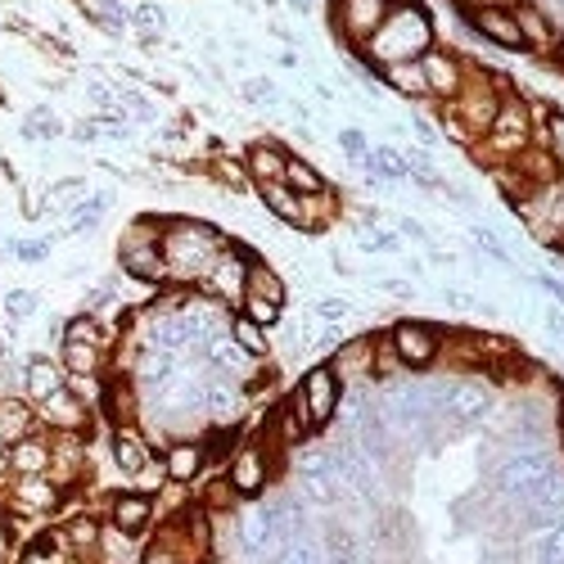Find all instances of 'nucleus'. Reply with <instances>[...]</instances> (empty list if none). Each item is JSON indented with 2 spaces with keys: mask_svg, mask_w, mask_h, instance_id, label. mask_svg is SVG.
I'll use <instances>...</instances> for the list:
<instances>
[{
  "mask_svg": "<svg viewBox=\"0 0 564 564\" xmlns=\"http://www.w3.org/2000/svg\"><path fill=\"white\" fill-rule=\"evenodd\" d=\"M469 68H475V64L460 59L456 51H447V45H434V51L420 55V73H425L430 100H438V105H447V100L460 96L465 82H469Z\"/></svg>",
  "mask_w": 564,
  "mask_h": 564,
  "instance_id": "obj_13",
  "label": "nucleus"
},
{
  "mask_svg": "<svg viewBox=\"0 0 564 564\" xmlns=\"http://www.w3.org/2000/svg\"><path fill=\"white\" fill-rule=\"evenodd\" d=\"M285 159H290L285 145H275V140H253L240 163H245V172H249L253 185H271V181L285 176Z\"/></svg>",
  "mask_w": 564,
  "mask_h": 564,
  "instance_id": "obj_26",
  "label": "nucleus"
},
{
  "mask_svg": "<svg viewBox=\"0 0 564 564\" xmlns=\"http://www.w3.org/2000/svg\"><path fill=\"white\" fill-rule=\"evenodd\" d=\"M524 514H529V520L538 524V529H546V524H560L564 520V469H560V475H551L524 506H520Z\"/></svg>",
  "mask_w": 564,
  "mask_h": 564,
  "instance_id": "obj_27",
  "label": "nucleus"
},
{
  "mask_svg": "<svg viewBox=\"0 0 564 564\" xmlns=\"http://www.w3.org/2000/svg\"><path fill=\"white\" fill-rule=\"evenodd\" d=\"M235 312H245L249 321H258L262 330H275L280 316H285V307H280V303H267V299H258V294H245V299H240V307H235Z\"/></svg>",
  "mask_w": 564,
  "mask_h": 564,
  "instance_id": "obj_46",
  "label": "nucleus"
},
{
  "mask_svg": "<svg viewBox=\"0 0 564 564\" xmlns=\"http://www.w3.org/2000/svg\"><path fill=\"white\" fill-rule=\"evenodd\" d=\"M533 285H538L542 294H551V299L564 307V280H555V275H546V271H542V275H533Z\"/></svg>",
  "mask_w": 564,
  "mask_h": 564,
  "instance_id": "obj_56",
  "label": "nucleus"
},
{
  "mask_svg": "<svg viewBox=\"0 0 564 564\" xmlns=\"http://www.w3.org/2000/svg\"><path fill=\"white\" fill-rule=\"evenodd\" d=\"M339 150L348 154V163L361 167V159H366V150H370V140H366L357 127H344V131H339Z\"/></svg>",
  "mask_w": 564,
  "mask_h": 564,
  "instance_id": "obj_53",
  "label": "nucleus"
},
{
  "mask_svg": "<svg viewBox=\"0 0 564 564\" xmlns=\"http://www.w3.org/2000/svg\"><path fill=\"white\" fill-rule=\"evenodd\" d=\"M533 140H538L533 100H524L520 90H510V96H501L497 118H492V127L484 131V140L475 145V154L484 159V167H506V163L520 159Z\"/></svg>",
  "mask_w": 564,
  "mask_h": 564,
  "instance_id": "obj_3",
  "label": "nucleus"
},
{
  "mask_svg": "<svg viewBox=\"0 0 564 564\" xmlns=\"http://www.w3.org/2000/svg\"><path fill=\"white\" fill-rule=\"evenodd\" d=\"M235 533H240V551L249 560H262L271 551H280V533H275V514H271V501H253L240 510L235 520Z\"/></svg>",
  "mask_w": 564,
  "mask_h": 564,
  "instance_id": "obj_19",
  "label": "nucleus"
},
{
  "mask_svg": "<svg viewBox=\"0 0 564 564\" xmlns=\"http://www.w3.org/2000/svg\"><path fill=\"white\" fill-rule=\"evenodd\" d=\"M389 344H393V352H398V361L406 366V370H430L438 357H443V330L434 321H393L389 325Z\"/></svg>",
  "mask_w": 564,
  "mask_h": 564,
  "instance_id": "obj_10",
  "label": "nucleus"
},
{
  "mask_svg": "<svg viewBox=\"0 0 564 564\" xmlns=\"http://www.w3.org/2000/svg\"><path fill=\"white\" fill-rule=\"evenodd\" d=\"M68 384V375H64V366L55 361V357H28L23 361V398L36 406V402H45L51 393H59Z\"/></svg>",
  "mask_w": 564,
  "mask_h": 564,
  "instance_id": "obj_25",
  "label": "nucleus"
},
{
  "mask_svg": "<svg viewBox=\"0 0 564 564\" xmlns=\"http://www.w3.org/2000/svg\"><path fill=\"white\" fill-rule=\"evenodd\" d=\"M275 564H321V555H316V546L303 533V538H294V542H285L275 551Z\"/></svg>",
  "mask_w": 564,
  "mask_h": 564,
  "instance_id": "obj_50",
  "label": "nucleus"
},
{
  "mask_svg": "<svg viewBox=\"0 0 564 564\" xmlns=\"http://www.w3.org/2000/svg\"><path fill=\"white\" fill-rule=\"evenodd\" d=\"M249 267H253V253H249L245 245L230 240V245L213 258V267L204 271V280H199L195 290L235 312V307H240V299H245V285H249Z\"/></svg>",
  "mask_w": 564,
  "mask_h": 564,
  "instance_id": "obj_8",
  "label": "nucleus"
},
{
  "mask_svg": "<svg viewBox=\"0 0 564 564\" xmlns=\"http://www.w3.org/2000/svg\"><path fill=\"white\" fill-rule=\"evenodd\" d=\"M36 425L45 434H86L90 430V406L64 384L59 393H51L45 402H36Z\"/></svg>",
  "mask_w": 564,
  "mask_h": 564,
  "instance_id": "obj_16",
  "label": "nucleus"
},
{
  "mask_svg": "<svg viewBox=\"0 0 564 564\" xmlns=\"http://www.w3.org/2000/svg\"><path fill=\"white\" fill-rule=\"evenodd\" d=\"M551 475H560V460L546 447H510L497 465H492V492L506 506H524Z\"/></svg>",
  "mask_w": 564,
  "mask_h": 564,
  "instance_id": "obj_4",
  "label": "nucleus"
},
{
  "mask_svg": "<svg viewBox=\"0 0 564 564\" xmlns=\"http://www.w3.org/2000/svg\"><path fill=\"white\" fill-rule=\"evenodd\" d=\"M100 529H105V524L96 520V514H77L73 524H64V533H68V542H73V555H77V551H96Z\"/></svg>",
  "mask_w": 564,
  "mask_h": 564,
  "instance_id": "obj_45",
  "label": "nucleus"
},
{
  "mask_svg": "<svg viewBox=\"0 0 564 564\" xmlns=\"http://www.w3.org/2000/svg\"><path fill=\"white\" fill-rule=\"evenodd\" d=\"M465 23H469V32H479L488 45H497V51L524 55V41H520V28H514V14H510V6H501V0L465 6Z\"/></svg>",
  "mask_w": 564,
  "mask_h": 564,
  "instance_id": "obj_14",
  "label": "nucleus"
},
{
  "mask_svg": "<svg viewBox=\"0 0 564 564\" xmlns=\"http://www.w3.org/2000/svg\"><path fill=\"white\" fill-rule=\"evenodd\" d=\"M230 240L208 226V221H195V217H163V262H167V285H185L195 290L204 271L213 267V258L226 249Z\"/></svg>",
  "mask_w": 564,
  "mask_h": 564,
  "instance_id": "obj_2",
  "label": "nucleus"
},
{
  "mask_svg": "<svg viewBox=\"0 0 564 564\" xmlns=\"http://www.w3.org/2000/svg\"><path fill=\"white\" fill-rule=\"evenodd\" d=\"M109 456L118 465V475L135 479L154 465V443L140 425H109Z\"/></svg>",
  "mask_w": 564,
  "mask_h": 564,
  "instance_id": "obj_18",
  "label": "nucleus"
},
{
  "mask_svg": "<svg viewBox=\"0 0 564 564\" xmlns=\"http://www.w3.org/2000/svg\"><path fill=\"white\" fill-rule=\"evenodd\" d=\"M339 398H344V380L330 370V361H316V366H307L303 370V380H299V389L285 398L299 415H303V425L312 430V438L316 434H325L335 425V415H339Z\"/></svg>",
  "mask_w": 564,
  "mask_h": 564,
  "instance_id": "obj_6",
  "label": "nucleus"
},
{
  "mask_svg": "<svg viewBox=\"0 0 564 564\" xmlns=\"http://www.w3.org/2000/svg\"><path fill=\"white\" fill-rule=\"evenodd\" d=\"M245 294H258V299L280 303V307H285V299H290V290H285V280H280V271H271L262 258H253V267H249V285H245Z\"/></svg>",
  "mask_w": 564,
  "mask_h": 564,
  "instance_id": "obj_35",
  "label": "nucleus"
},
{
  "mask_svg": "<svg viewBox=\"0 0 564 564\" xmlns=\"http://www.w3.org/2000/svg\"><path fill=\"white\" fill-rule=\"evenodd\" d=\"M339 217V195L321 191V195H303V226L299 230H325Z\"/></svg>",
  "mask_w": 564,
  "mask_h": 564,
  "instance_id": "obj_38",
  "label": "nucleus"
},
{
  "mask_svg": "<svg viewBox=\"0 0 564 564\" xmlns=\"http://www.w3.org/2000/svg\"><path fill=\"white\" fill-rule=\"evenodd\" d=\"M389 10L393 0H330V32L348 45V55H357L366 51V41L375 36Z\"/></svg>",
  "mask_w": 564,
  "mask_h": 564,
  "instance_id": "obj_9",
  "label": "nucleus"
},
{
  "mask_svg": "<svg viewBox=\"0 0 564 564\" xmlns=\"http://www.w3.org/2000/svg\"><path fill=\"white\" fill-rule=\"evenodd\" d=\"M105 213H109V195H82V199L68 208V226H64V235H86V230H96Z\"/></svg>",
  "mask_w": 564,
  "mask_h": 564,
  "instance_id": "obj_37",
  "label": "nucleus"
},
{
  "mask_svg": "<svg viewBox=\"0 0 564 564\" xmlns=\"http://www.w3.org/2000/svg\"><path fill=\"white\" fill-rule=\"evenodd\" d=\"M546 330H551L555 339H564V307H551V312H546Z\"/></svg>",
  "mask_w": 564,
  "mask_h": 564,
  "instance_id": "obj_59",
  "label": "nucleus"
},
{
  "mask_svg": "<svg viewBox=\"0 0 564 564\" xmlns=\"http://www.w3.org/2000/svg\"><path fill=\"white\" fill-rule=\"evenodd\" d=\"M240 96H245L249 105H258V109H275V105H280V90H275V82H267V77H249Z\"/></svg>",
  "mask_w": 564,
  "mask_h": 564,
  "instance_id": "obj_49",
  "label": "nucleus"
},
{
  "mask_svg": "<svg viewBox=\"0 0 564 564\" xmlns=\"http://www.w3.org/2000/svg\"><path fill=\"white\" fill-rule=\"evenodd\" d=\"M213 172H217L221 185H230V191H249V185H253L249 172H245V163H235V159H217Z\"/></svg>",
  "mask_w": 564,
  "mask_h": 564,
  "instance_id": "obj_52",
  "label": "nucleus"
},
{
  "mask_svg": "<svg viewBox=\"0 0 564 564\" xmlns=\"http://www.w3.org/2000/svg\"><path fill=\"white\" fill-rule=\"evenodd\" d=\"M434 45H438L434 14L420 6V0H393V10L384 14L380 28H375V36L366 41V51H357V59L384 68V64L420 59L425 51H434Z\"/></svg>",
  "mask_w": 564,
  "mask_h": 564,
  "instance_id": "obj_1",
  "label": "nucleus"
},
{
  "mask_svg": "<svg viewBox=\"0 0 564 564\" xmlns=\"http://www.w3.org/2000/svg\"><path fill=\"white\" fill-rule=\"evenodd\" d=\"M163 217H135L127 221L122 240H118V267L127 280H140L150 290H163L167 285V262H163Z\"/></svg>",
  "mask_w": 564,
  "mask_h": 564,
  "instance_id": "obj_5",
  "label": "nucleus"
},
{
  "mask_svg": "<svg viewBox=\"0 0 564 564\" xmlns=\"http://www.w3.org/2000/svg\"><path fill=\"white\" fill-rule=\"evenodd\" d=\"M131 32L145 45H154L167 32V10L159 6V0H140V6H131Z\"/></svg>",
  "mask_w": 564,
  "mask_h": 564,
  "instance_id": "obj_36",
  "label": "nucleus"
},
{
  "mask_svg": "<svg viewBox=\"0 0 564 564\" xmlns=\"http://www.w3.org/2000/svg\"><path fill=\"white\" fill-rule=\"evenodd\" d=\"M10 253L19 262H45V258H51V240H14Z\"/></svg>",
  "mask_w": 564,
  "mask_h": 564,
  "instance_id": "obj_54",
  "label": "nucleus"
},
{
  "mask_svg": "<svg viewBox=\"0 0 564 564\" xmlns=\"http://www.w3.org/2000/svg\"><path fill=\"white\" fill-rule=\"evenodd\" d=\"M510 14H514V28H520L524 55H551V51H555L560 19H551V10H542L538 0H514Z\"/></svg>",
  "mask_w": 564,
  "mask_h": 564,
  "instance_id": "obj_17",
  "label": "nucleus"
},
{
  "mask_svg": "<svg viewBox=\"0 0 564 564\" xmlns=\"http://www.w3.org/2000/svg\"><path fill=\"white\" fill-rule=\"evenodd\" d=\"M469 240H475L492 262H501V267H510V249L497 240V230H488V226H475V230H469Z\"/></svg>",
  "mask_w": 564,
  "mask_h": 564,
  "instance_id": "obj_51",
  "label": "nucleus"
},
{
  "mask_svg": "<svg viewBox=\"0 0 564 564\" xmlns=\"http://www.w3.org/2000/svg\"><path fill=\"white\" fill-rule=\"evenodd\" d=\"M312 6L316 0H290V10H299V14H312Z\"/></svg>",
  "mask_w": 564,
  "mask_h": 564,
  "instance_id": "obj_61",
  "label": "nucleus"
},
{
  "mask_svg": "<svg viewBox=\"0 0 564 564\" xmlns=\"http://www.w3.org/2000/svg\"><path fill=\"white\" fill-rule=\"evenodd\" d=\"M538 145L551 154V163H555V172L564 176V113H546V122L538 127Z\"/></svg>",
  "mask_w": 564,
  "mask_h": 564,
  "instance_id": "obj_40",
  "label": "nucleus"
},
{
  "mask_svg": "<svg viewBox=\"0 0 564 564\" xmlns=\"http://www.w3.org/2000/svg\"><path fill=\"white\" fill-rule=\"evenodd\" d=\"M357 245H361L366 253H398V249H402L398 235H393V230H384V226H375V217L357 226Z\"/></svg>",
  "mask_w": 564,
  "mask_h": 564,
  "instance_id": "obj_44",
  "label": "nucleus"
},
{
  "mask_svg": "<svg viewBox=\"0 0 564 564\" xmlns=\"http://www.w3.org/2000/svg\"><path fill=\"white\" fill-rule=\"evenodd\" d=\"M398 235H406V240H430V235H425V226H420V221H411V217H398Z\"/></svg>",
  "mask_w": 564,
  "mask_h": 564,
  "instance_id": "obj_57",
  "label": "nucleus"
},
{
  "mask_svg": "<svg viewBox=\"0 0 564 564\" xmlns=\"http://www.w3.org/2000/svg\"><path fill=\"white\" fill-rule=\"evenodd\" d=\"M6 456H10V475H14V479H28V475H51L55 443H51V434H45V430H32V434H23L19 443H10V447H6Z\"/></svg>",
  "mask_w": 564,
  "mask_h": 564,
  "instance_id": "obj_24",
  "label": "nucleus"
},
{
  "mask_svg": "<svg viewBox=\"0 0 564 564\" xmlns=\"http://www.w3.org/2000/svg\"><path fill=\"white\" fill-rule=\"evenodd\" d=\"M402 375H406V366L398 361L389 335H375V384H393V380H402Z\"/></svg>",
  "mask_w": 564,
  "mask_h": 564,
  "instance_id": "obj_41",
  "label": "nucleus"
},
{
  "mask_svg": "<svg viewBox=\"0 0 564 564\" xmlns=\"http://www.w3.org/2000/svg\"><path fill=\"white\" fill-rule=\"evenodd\" d=\"M59 344H96V348H113V335L105 330V321L100 316H90V312H77L59 325Z\"/></svg>",
  "mask_w": 564,
  "mask_h": 564,
  "instance_id": "obj_32",
  "label": "nucleus"
},
{
  "mask_svg": "<svg viewBox=\"0 0 564 564\" xmlns=\"http://www.w3.org/2000/svg\"><path fill=\"white\" fill-rule=\"evenodd\" d=\"M23 131H28L32 140H55V135H59L64 127H59V118H51V113H45V109H36V118H32V122H28Z\"/></svg>",
  "mask_w": 564,
  "mask_h": 564,
  "instance_id": "obj_55",
  "label": "nucleus"
},
{
  "mask_svg": "<svg viewBox=\"0 0 564 564\" xmlns=\"http://www.w3.org/2000/svg\"><path fill=\"white\" fill-rule=\"evenodd\" d=\"M258 195H262V208L275 217V221H285V226H303V195H294L285 181H271V185H258Z\"/></svg>",
  "mask_w": 564,
  "mask_h": 564,
  "instance_id": "obj_31",
  "label": "nucleus"
},
{
  "mask_svg": "<svg viewBox=\"0 0 564 564\" xmlns=\"http://www.w3.org/2000/svg\"><path fill=\"white\" fill-rule=\"evenodd\" d=\"M230 339H235V348H240L249 361H267L271 357V330H262L258 321H249L245 312H230Z\"/></svg>",
  "mask_w": 564,
  "mask_h": 564,
  "instance_id": "obj_30",
  "label": "nucleus"
},
{
  "mask_svg": "<svg viewBox=\"0 0 564 564\" xmlns=\"http://www.w3.org/2000/svg\"><path fill=\"white\" fill-rule=\"evenodd\" d=\"M330 370L339 375L344 384H375V335L344 339L330 352Z\"/></svg>",
  "mask_w": 564,
  "mask_h": 564,
  "instance_id": "obj_23",
  "label": "nucleus"
},
{
  "mask_svg": "<svg viewBox=\"0 0 564 564\" xmlns=\"http://www.w3.org/2000/svg\"><path fill=\"white\" fill-rule=\"evenodd\" d=\"M411 127H415V135H420V140H425V145H434V140H438V131H434L430 122H420V118H415Z\"/></svg>",
  "mask_w": 564,
  "mask_h": 564,
  "instance_id": "obj_60",
  "label": "nucleus"
},
{
  "mask_svg": "<svg viewBox=\"0 0 564 564\" xmlns=\"http://www.w3.org/2000/svg\"><path fill=\"white\" fill-rule=\"evenodd\" d=\"M6 479H14V475H10V456L0 452V484H6Z\"/></svg>",
  "mask_w": 564,
  "mask_h": 564,
  "instance_id": "obj_62",
  "label": "nucleus"
},
{
  "mask_svg": "<svg viewBox=\"0 0 564 564\" xmlns=\"http://www.w3.org/2000/svg\"><path fill=\"white\" fill-rule=\"evenodd\" d=\"M348 316H352V303L339 299V294H321L312 303V321H321V325H344Z\"/></svg>",
  "mask_w": 564,
  "mask_h": 564,
  "instance_id": "obj_47",
  "label": "nucleus"
},
{
  "mask_svg": "<svg viewBox=\"0 0 564 564\" xmlns=\"http://www.w3.org/2000/svg\"><path fill=\"white\" fill-rule=\"evenodd\" d=\"M280 181H285L294 195H321V191H330V181H325V172H321L316 163L299 159V154H290V159H285V176H280Z\"/></svg>",
  "mask_w": 564,
  "mask_h": 564,
  "instance_id": "obj_33",
  "label": "nucleus"
},
{
  "mask_svg": "<svg viewBox=\"0 0 564 564\" xmlns=\"http://www.w3.org/2000/svg\"><path fill=\"white\" fill-rule=\"evenodd\" d=\"M0 307H6V316H10L14 325H23V321L36 316V294H32V290H6Z\"/></svg>",
  "mask_w": 564,
  "mask_h": 564,
  "instance_id": "obj_48",
  "label": "nucleus"
},
{
  "mask_svg": "<svg viewBox=\"0 0 564 564\" xmlns=\"http://www.w3.org/2000/svg\"><path fill=\"white\" fill-rule=\"evenodd\" d=\"M402 159H406V181H415V185H425V191H443V172L434 167V159H430V150H402Z\"/></svg>",
  "mask_w": 564,
  "mask_h": 564,
  "instance_id": "obj_39",
  "label": "nucleus"
},
{
  "mask_svg": "<svg viewBox=\"0 0 564 564\" xmlns=\"http://www.w3.org/2000/svg\"><path fill=\"white\" fill-rule=\"evenodd\" d=\"M105 524L122 529V533H145L154 524V497L140 492V488H122L109 497V510H105Z\"/></svg>",
  "mask_w": 564,
  "mask_h": 564,
  "instance_id": "obj_22",
  "label": "nucleus"
},
{
  "mask_svg": "<svg viewBox=\"0 0 564 564\" xmlns=\"http://www.w3.org/2000/svg\"><path fill=\"white\" fill-rule=\"evenodd\" d=\"M551 55H555V64L564 68V32H560V41H555V51H551Z\"/></svg>",
  "mask_w": 564,
  "mask_h": 564,
  "instance_id": "obj_63",
  "label": "nucleus"
},
{
  "mask_svg": "<svg viewBox=\"0 0 564 564\" xmlns=\"http://www.w3.org/2000/svg\"><path fill=\"white\" fill-rule=\"evenodd\" d=\"M10 506H14V514H55L64 506V488L51 475L10 479Z\"/></svg>",
  "mask_w": 564,
  "mask_h": 564,
  "instance_id": "obj_20",
  "label": "nucleus"
},
{
  "mask_svg": "<svg viewBox=\"0 0 564 564\" xmlns=\"http://www.w3.org/2000/svg\"><path fill=\"white\" fill-rule=\"evenodd\" d=\"M90 555H100L105 564H127V560H131V533L105 524V529H100V542H96V551H90Z\"/></svg>",
  "mask_w": 564,
  "mask_h": 564,
  "instance_id": "obj_42",
  "label": "nucleus"
},
{
  "mask_svg": "<svg viewBox=\"0 0 564 564\" xmlns=\"http://www.w3.org/2000/svg\"><path fill=\"white\" fill-rule=\"evenodd\" d=\"M294 479H299V501L312 510H335L344 506V488L335 479V460L330 447L321 443H303L294 447Z\"/></svg>",
  "mask_w": 564,
  "mask_h": 564,
  "instance_id": "obj_7",
  "label": "nucleus"
},
{
  "mask_svg": "<svg viewBox=\"0 0 564 564\" xmlns=\"http://www.w3.org/2000/svg\"><path fill=\"white\" fill-rule=\"evenodd\" d=\"M497 398L484 380H456L447 384V398H443V411H438V425L447 430H475L492 415Z\"/></svg>",
  "mask_w": 564,
  "mask_h": 564,
  "instance_id": "obj_11",
  "label": "nucleus"
},
{
  "mask_svg": "<svg viewBox=\"0 0 564 564\" xmlns=\"http://www.w3.org/2000/svg\"><path fill=\"white\" fill-rule=\"evenodd\" d=\"M533 564H564V520L533 538Z\"/></svg>",
  "mask_w": 564,
  "mask_h": 564,
  "instance_id": "obj_43",
  "label": "nucleus"
},
{
  "mask_svg": "<svg viewBox=\"0 0 564 564\" xmlns=\"http://www.w3.org/2000/svg\"><path fill=\"white\" fill-rule=\"evenodd\" d=\"M163 475H167V484H176V488H185V484H195L199 475H204V465H208V443L204 438H172L167 447H163Z\"/></svg>",
  "mask_w": 564,
  "mask_h": 564,
  "instance_id": "obj_21",
  "label": "nucleus"
},
{
  "mask_svg": "<svg viewBox=\"0 0 564 564\" xmlns=\"http://www.w3.org/2000/svg\"><path fill=\"white\" fill-rule=\"evenodd\" d=\"M226 484L235 488V497L258 501L267 492V484H271V452H267V443L249 438V443L235 447L230 460H226Z\"/></svg>",
  "mask_w": 564,
  "mask_h": 564,
  "instance_id": "obj_12",
  "label": "nucleus"
},
{
  "mask_svg": "<svg viewBox=\"0 0 564 564\" xmlns=\"http://www.w3.org/2000/svg\"><path fill=\"white\" fill-rule=\"evenodd\" d=\"M361 172H366V185H398L406 181V159L398 145H370L361 159Z\"/></svg>",
  "mask_w": 564,
  "mask_h": 564,
  "instance_id": "obj_28",
  "label": "nucleus"
},
{
  "mask_svg": "<svg viewBox=\"0 0 564 564\" xmlns=\"http://www.w3.org/2000/svg\"><path fill=\"white\" fill-rule=\"evenodd\" d=\"M380 86H389L402 100H430L425 73H420V59H402V64H384L380 68Z\"/></svg>",
  "mask_w": 564,
  "mask_h": 564,
  "instance_id": "obj_29",
  "label": "nucleus"
},
{
  "mask_svg": "<svg viewBox=\"0 0 564 564\" xmlns=\"http://www.w3.org/2000/svg\"><path fill=\"white\" fill-rule=\"evenodd\" d=\"M245 406H249V389L240 380H226V375H213L208 370V380H204V415H208V425L213 430L240 425Z\"/></svg>",
  "mask_w": 564,
  "mask_h": 564,
  "instance_id": "obj_15",
  "label": "nucleus"
},
{
  "mask_svg": "<svg viewBox=\"0 0 564 564\" xmlns=\"http://www.w3.org/2000/svg\"><path fill=\"white\" fill-rule=\"evenodd\" d=\"M105 352L96 344H59V366L64 375H105Z\"/></svg>",
  "mask_w": 564,
  "mask_h": 564,
  "instance_id": "obj_34",
  "label": "nucleus"
},
{
  "mask_svg": "<svg viewBox=\"0 0 564 564\" xmlns=\"http://www.w3.org/2000/svg\"><path fill=\"white\" fill-rule=\"evenodd\" d=\"M443 299H447V307H456V312H475V307H479L475 299H469V294H460V290H447Z\"/></svg>",
  "mask_w": 564,
  "mask_h": 564,
  "instance_id": "obj_58",
  "label": "nucleus"
}]
</instances>
